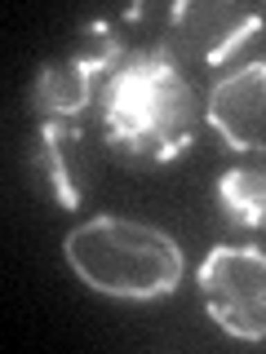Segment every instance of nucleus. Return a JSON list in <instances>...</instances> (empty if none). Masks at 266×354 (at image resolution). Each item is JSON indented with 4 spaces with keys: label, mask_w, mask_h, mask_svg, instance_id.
<instances>
[{
    "label": "nucleus",
    "mask_w": 266,
    "mask_h": 354,
    "mask_svg": "<svg viewBox=\"0 0 266 354\" xmlns=\"http://www.w3.org/2000/svg\"><path fill=\"white\" fill-rule=\"evenodd\" d=\"M98 115L111 155L151 169L191 151L204 111L195 106V88L182 75V58L160 40L125 53L98 93Z\"/></svg>",
    "instance_id": "obj_1"
},
{
    "label": "nucleus",
    "mask_w": 266,
    "mask_h": 354,
    "mask_svg": "<svg viewBox=\"0 0 266 354\" xmlns=\"http://www.w3.org/2000/svg\"><path fill=\"white\" fill-rule=\"evenodd\" d=\"M27 97L40 111V120H76L94 102V75H85L76 58H53L36 71Z\"/></svg>",
    "instance_id": "obj_7"
},
{
    "label": "nucleus",
    "mask_w": 266,
    "mask_h": 354,
    "mask_svg": "<svg viewBox=\"0 0 266 354\" xmlns=\"http://www.w3.org/2000/svg\"><path fill=\"white\" fill-rule=\"evenodd\" d=\"M204 124L227 151L266 147V58L218 75L204 97Z\"/></svg>",
    "instance_id": "obj_4"
},
{
    "label": "nucleus",
    "mask_w": 266,
    "mask_h": 354,
    "mask_svg": "<svg viewBox=\"0 0 266 354\" xmlns=\"http://www.w3.org/2000/svg\"><path fill=\"white\" fill-rule=\"evenodd\" d=\"M218 208L231 226L266 230V164L222 173L218 177Z\"/></svg>",
    "instance_id": "obj_8"
},
{
    "label": "nucleus",
    "mask_w": 266,
    "mask_h": 354,
    "mask_svg": "<svg viewBox=\"0 0 266 354\" xmlns=\"http://www.w3.org/2000/svg\"><path fill=\"white\" fill-rule=\"evenodd\" d=\"M31 164L44 177V191L53 204L80 208V129L71 120H44Z\"/></svg>",
    "instance_id": "obj_6"
},
{
    "label": "nucleus",
    "mask_w": 266,
    "mask_h": 354,
    "mask_svg": "<svg viewBox=\"0 0 266 354\" xmlns=\"http://www.w3.org/2000/svg\"><path fill=\"white\" fill-rule=\"evenodd\" d=\"M62 257L89 292L116 301H164L182 288L186 257L169 230L133 217H89L66 230Z\"/></svg>",
    "instance_id": "obj_2"
},
{
    "label": "nucleus",
    "mask_w": 266,
    "mask_h": 354,
    "mask_svg": "<svg viewBox=\"0 0 266 354\" xmlns=\"http://www.w3.org/2000/svg\"><path fill=\"white\" fill-rule=\"evenodd\" d=\"M200 297L209 319L236 341H266V248L213 243L200 261Z\"/></svg>",
    "instance_id": "obj_3"
},
{
    "label": "nucleus",
    "mask_w": 266,
    "mask_h": 354,
    "mask_svg": "<svg viewBox=\"0 0 266 354\" xmlns=\"http://www.w3.org/2000/svg\"><path fill=\"white\" fill-rule=\"evenodd\" d=\"M169 31L191 44V53L204 66H222L236 49H244L262 31V14L236 5H173Z\"/></svg>",
    "instance_id": "obj_5"
},
{
    "label": "nucleus",
    "mask_w": 266,
    "mask_h": 354,
    "mask_svg": "<svg viewBox=\"0 0 266 354\" xmlns=\"http://www.w3.org/2000/svg\"><path fill=\"white\" fill-rule=\"evenodd\" d=\"M125 40L116 36V27L111 22H89L80 31V44H76V66H80L85 75H111L120 62H125Z\"/></svg>",
    "instance_id": "obj_9"
}]
</instances>
